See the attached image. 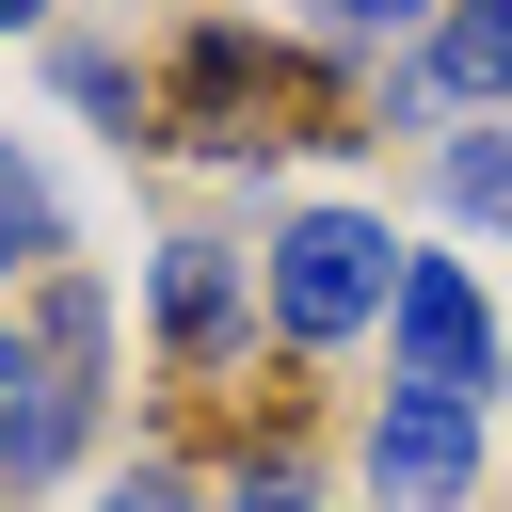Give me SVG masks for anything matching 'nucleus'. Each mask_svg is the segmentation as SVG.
Returning <instances> with one entry per match:
<instances>
[{"label":"nucleus","mask_w":512,"mask_h":512,"mask_svg":"<svg viewBox=\"0 0 512 512\" xmlns=\"http://www.w3.org/2000/svg\"><path fill=\"white\" fill-rule=\"evenodd\" d=\"M144 144H192V160H256V144H352V128H336L320 64L256 48L240 16H192V48L160 64V128H144Z\"/></svg>","instance_id":"obj_1"},{"label":"nucleus","mask_w":512,"mask_h":512,"mask_svg":"<svg viewBox=\"0 0 512 512\" xmlns=\"http://www.w3.org/2000/svg\"><path fill=\"white\" fill-rule=\"evenodd\" d=\"M256 288H272V336L288 352H352L400 304V240H384V208H288L272 256H256Z\"/></svg>","instance_id":"obj_2"},{"label":"nucleus","mask_w":512,"mask_h":512,"mask_svg":"<svg viewBox=\"0 0 512 512\" xmlns=\"http://www.w3.org/2000/svg\"><path fill=\"white\" fill-rule=\"evenodd\" d=\"M384 384H416V400H496V320H480V288L448 272V256H400V304H384Z\"/></svg>","instance_id":"obj_3"},{"label":"nucleus","mask_w":512,"mask_h":512,"mask_svg":"<svg viewBox=\"0 0 512 512\" xmlns=\"http://www.w3.org/2000/svg\"><path fill=\"white\" fill-rule=\"evenodd\" d=\"M144 320H160V352H176L192 384H224V368L256 352L272 288H256V256H224V240H160V272H144Z\"/></svg>","instance_id":"obj_4"},{"label":"nucleus","mask_w":512,"mask_h":512,"mask_svg":"<svg viewBox=\"0 0 512 512\" xmlns=\"http://www.w3.org/2000/svg\"><path fill=\"white\" fill-rule=\"evenodd\" d=\"M352 464H368V496H384V512H464V496H480V416H464V400L384 384V400H368V432H352Z\"/></svg>","instance_id":"obj_5"},{"label":"nucleus","mask_w":512,"mask_h":512,"mask_svg":"<svg viewBox=\"0 0 512 512\" xmlns=\"http://www.w3.org/2000/svg\"><path fill=\"white\" fill-rule=\"evenodd\" d=\"M80 432H96V352H32V368L0 384V496L64 480V464H80Z\"/></svg>","instance_id":"obj_6"},{"label":"nucleus","mask_w":512,"mask_h":512,"mask_svg":"<svg viewBox=\"0 0 512 512\" xmlns=\"http://www.w3.org/2000/svg\"><path fill=\"white\" fill-rule=\"evenodd\" d=\"M416 80H432V112H464V96H512V16L448 0V16H432V48H416Z\"/></svg>","instance_id":"obj_7"},{"label":"nucleus","mask_w":512,"mask_h":512,"mask_svg":"<svg viewBox=\"0 0 512 512\" xmlns=\"http://www.w3.org/2000/svg\"><path fill=\"white\" fill-rule=\"evenodd\" d=\"M432 192H448L464 224H496V240H512V128H448V160H432Z\"/></svg>","instance_id":"obj_8"},{"label":"nucleus","mask_w":512,"mask_h":512,"mask_svg":"<svg viewBox=\"0 0 512 512\" xmlns=\"http://www.w3.org/2000/svg\"><path fill=\"white\" fill-rule=\"evenodd\" d=\"M16 272H64V192L32 176V160H0V288Z\"/></svg>","instance_id":"obj_9"},{"label":"nucleus","mask_w":512,"mask_h":512,"mask_svg":"<svg viewBox=\"0 0 512 512\" xmlns=\"http://www.w3.org/2000/svg\"><path fill=\"white\" fill-rule=\"evenodd\" d=\"M432 16H448V0H320L336 48H432Z\"/></svg>","instance_id":"obj_10"},{"label":"nucleus","mask_w":512,"mask_h":512,"mask_svg":"<svg viewBox=\"0 0 512 512\" xmlns=\"http://www.w3.org/2000/svg\"><path fill=\"white\" fill-rule=\"evenodd\" d=\"M224 512H320V480H304L288 448H240V480H224Z\"/></svg>","instance_id":"obj_11"},{"label":"nucleus","mask_w":512,"mask_h":512,"mask_svg":"<svg viewBox=\"0 0 512 512\" xmlns=\"http://www.w3.org/2000/svg\"><path fill=\"white\" fill-rule=\"evenodd\" d=\"M96 512H192V496H176V480H160V464H144V480H112V496H96Z\"/></svg>","instance_id":"obj_12"},{"label":"nucleus","mask_w":512,"mask_h":512,"mask_svg":"<svg viewBox=\"0 0 512 512\" xmlns=\"http://www.w3.org/2000/svg\"><path fill=\"white\" fill-rule=\"evenodd\" d=\"M16 368H32V336H16V320H0V384H16Z\"/></svg>","instance_id":"obj_13"},{"label":"nucleus","mask_w":512,"mask_h":512,"mask_svg":"<svg viewBox=\"0 0 512 512\" xmlns=\"http://www.w3.org/2000/svg\"><path fill=\"white\" fill-rule=\"evenodd\" d=\"M32 16H48V0H0V32H32Z\"/></svg>","instance_id":"obj_14"},{"label":"nucleus","mask_w":512,"mask_h":512,"mask_svg":"<svg viewBox=\"0 0 512 512\" xmlns=\"http://www.w3.org/2000/svg\"><path fill=\"white\" fill-rule=\"evenodd\" d=\"M480 16H512V0H480Z\"/></svg>","instance_id":"obj_15"}]
</instances>
